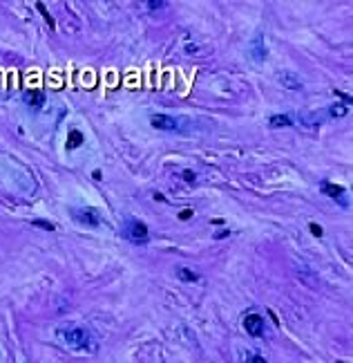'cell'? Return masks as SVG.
<instances>
[{"label":"cell","instance_id":"cell-4","mask_svg":"<svg viewBox=\"0 0 353 363\" xmlns=\"http://www.w3.org/2000/svg\"><path fill=\"white\" fill-rule=\"evenodd\" d=\"M150 123H152V128H157V130L179 132L184 119H177V117H170V115H152L150 117Z\"/></svg>","mask_w":353,"mask_h":363},{"label":"cell","instance_id":"cell-7","mask_svg":"<svg viewBox=\"0 0 353 363\" xmlns=\"http://www.w3.org/2000/svg\"><path fill=\"white\" fill-rule=\"evenodd\" d=\"M324 119H329L326 115H322V110H315V112H306V115H300V123L306 128H318Z\"/></svg>","mask_w":353,"mask_h":363},{"label":"cell","instance_id":"cell-16","mask_svg":"<svg viewBox=\"0 0 353 363\" xmlns=\"http://www.w3.org/2000/svg\"><path fill=\"white\" fill-rule=\"evenodd\" d=\"M244 363H268V361L259 354H244Z\"/></svg>","mask_w":353,"mask_h":363},{"label":"cell","instance_id":"cell-6","mask_svg":"<svg viewBox=\"0 0 353 363\" xmlns=\"http://www.w3.org/2000/svg\"><path fill=\"white\" fill-rule=\"evenodd\" d=\"M266 54L268 52H266V45H264V36L257 34L255 38L251 40V56L257 61V63H262V61L266 59Z\"/></svg>","mask_w":353,"mask_h":363},{"label":"cell","instance_id":"cell-21","mask_svg":"<svg viewBox=\"0 0 353 363\" xmlns=\"http://www.w3.org/2000/svg\"><path fill=\"white\" fill-rule=\"evenodd\" d=\"M184 179H186V182H195V173H193V170H186V173H184Z\"/></svg>","mask_w":353,"mask_h":363},{"label":"cell","instance_id":"cell-20","mask_svg":"<svg viewBox=\"0 0 353 363\" xmlns=\"http://www.w3.org/2000/svg\"><path fill=\"white\" fill-rule=\"evenodd\" d=\"M190 215H193V211H190V209H186V211H181V213H179V220H188Z\"/></svg>","mask_w":353,"mask_h":363},{"label":"cell","instance_id":"cell-2","mask_svg":"<svg viewBox=\"0 0 353 363\" xmlns=\"http://www.w3.org/2000/svg\"><path fill=\"white\" fill-rule=\"evenodd\" d=\"M148 226L143 224L141 220H137V217H128L126 224H123V238L130 240L132 245H145L148 242Z\"/></svg>","mask_w":353,"mask_h":363},{"label":"cell","instance_id":"cell-5","mask_svg":"<svg viewBox=\"0 0 353 363\" xmlns=\"http://www.w3.org/2000/svg\"><path fill=\"white\" fill-rule=\"evenodd\" d=\"M244 330H246V334H251V336H264L266 323H264V319L259 314H248L246 319H244Z\"/></svg>","mask_w":353,"mask_h":363},{"label":"cell","instance_id":"cell-9","mask_svg":"<svg viewBox=\"0 0 353 363\" xmlns=\"http://www.w3.org/2000/svg\"><path fill=\"white\" fill-rule=\"evenodd\" d=\"M322 193L324 195H329V198H333V200H337L340 202L342 198H344V189H342L340 184H331V182H322Z\"/></svg>","mask_w":353,"mask_h":363},{"label":"cell","instance_id":"cell-15","mask_svg":"<svg viewBox=\"0 0 353 363\" xmlns=\"http://www.w3.org/2000/svg\"><path fill=\"white\" fill-rule=\"evenodd\" d=\"M36 9H38V12L45 16V20H47V25H49V27H54V18H51L49 14H47V9H45V5H43V3H36Z\"/></svg>","mask_w":353,"mask_h":363},{"label":"cell","instance_id":"cell-18","mask_svg":"<svg viewBox=\"0 0 353 363\" xmlns=\"http://www.w3.org/2000/svg\"><path fill=\"white\" fill-rule=\"evenodd\" d=\"M34 226H40V229H47V231H54V224H49V222H45V220H34Z\"/></svg>","mask_w":353,"mask_h":363},{"label":"cell","instance_id":"cell-10","mask_svg":"<svg viewBox=\"0 0 353 363\" xmlns=\"http://www.w3.org/2000/svg\"><path fill=\"white\" fill-rule=\"evenodd\" d=\"M268 126L271 128H286V126H293V119L288 115H273L268 119Z\"/></svg>","mask_w":353,"mask_h":363},{"label":"cell","instance_id":"cell-13","mask_svg":"<svg viewBox=\"0 0 353 363\" xmlns=\"http://www.w3.org/2000/svg\"><path fill=\"white\" fill-rule=\"evenodd\" d=\"M83 144V132L81 130H72L67 137V148H79Z\"/></svg>","mask_w":353,"mask_h":363},{"label":"cell","instance_id":"cell-3","mask_svg":"<svg viewBox=\"0 0 353 363\" xmlns=\"http://www.w3.org/2000/svg\"><path fill=\"white\" fill-rule=\"evenodd\" d=\"M70 213L79 224L90 226V229H96V226L101 224V213H98L96 209H92V206H76V209H72Z\"/></svg>","mask_w":353,"mask_h":363},{"label":"cell","instance_id":"cell-12","mask_svg":"<svg viewBox=\"0 0 353 363\" xmlns=\"http://www.w3.org/2000/svg\"><path fill=\"white\" fill-rule=\"evenodd\" d=\"M177 274H179V278L181 281H186V283H197L199 281V274H195L193 269H188V267H181Z\"/></svg>","mask_w":353,"mask_h":363},{"label":"cell","instance_id":"cell-1","mask_svg":"<svg viewBox=\"0 0 353 363\" xmlns=\"http://www.w3.org/2000/svg\"><path fill=\"white\" fill-rule=\"evenodd\" d=\"M56 339L65 347L76 352H96V339L87 328L81 325H61L56 330Z\"/></svg>","mask_w":353,"mask_h":363},{"label":"cell","instance_id":"cell-11","mask_svg":"<svg viewBox=\"0 0 353 363\" xmlns=\"http://www.w3.org/2000/svg\"><path fill=\"white\" fill-rule=\"evenodd\" d=\"M279 83H282V85H286V87H302V83H300V79L295 74H286V72H284V74H279Z\"/></svg>","mask_w":353,"mask_h":363},{"label":"cell","instance_id":"cell-14","mask_svg":"<svg viewBox=\"0 0 353 363\" xmlns=\"http://www.w3.org/2000/svg\"><path fill=\"white\" fill-rule=\"evenodd\" d=\"M326 112H329V115H326V117H329V119H337V117H344V115H346V106H340V103H335V106H331V108H329V110H326Z\"/></svg>","mask_w":353,"mask_h":363},{"label":"cell","instance_id":"cell-22","mask_svg":"<svg viewBox=\"0 0 353 363\" xmlns=\"http://www.w3.org/2000/svg\"><path fill=\"white\" fill-rule=\"evenodd\" d=\"M154 200H159V202H165V198L161 193H154Z\"/></svg>","mask_w":353,"mask_h":363},{"label":"cell","instance_id":"cell-19","mask_svg":"<svg viewBox=\"0 0 353 363\" xmlns=\"http://www.w3.org/2000/svg\"><path fill=\"white\" fill-rule=\"evenodd\" d=\"M311 233H313L315 238H322V229H320L318 224H311Z\"/></svg>","mask_w":353,"mask_h":363},{"label":"cell","instance_id":"cell-17","mask_svg":"<svg viewBox=\"0 0 353 363\" xmlns=\"http://www.w3.org/2000/svg\"><path fill=\"white\" fill-rule=\"evenodd\" d=\"M145 5H148V9H150V12H157V9H161L165 3H163V0H148Z\"/></svg>","mask_w":353,"mask_h":363},{"label":"cell","instance_id":"cell-8","mask_svg":"<svg viewBox=\"0 0 353 363\" xmlns=\"http://www.w3.org/2000/svg\"><path fill=\"white\" fill-rule=\"evenodd\" d=\"M23 99H25V103H27L29 108L38 110V108H43V103H45V95L40 90H27L23 95Z\"/></svg>","mask_w":353,"mask_h":363}]
</instances>
